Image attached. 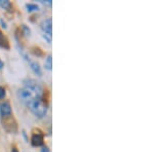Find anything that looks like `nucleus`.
<instances>
[{
	"label": "nucleus",
	"instance_id": "obj_4",
	"mask_svg": "<svg viewBox=\"0 0 154 152\" xmlns=\"http://www.w3.org/2000/svg\"><path fill=\"white\" fill-rule=\"evenodd\" d=\"M0 113H1V116H3V117H7V116L11 115V107L7 101L2 102V103L0 104Z\"/></svg>",
	"mask_w": 154,
	"mask_h": 152
},
{
	"label": "nucleus",
	"instance_id": "obj_15",
	"mask_svg": "<svg viewBox=\"0 0 154 152\" xmlns=\"http://www.w3.org/2000/svg\"><path fill=\"white\" fill-rule=\"evenodd\" d=\"M3 67H4V63L1 61V60H0V69H2Z\"/></svg>",
	"mask_w": 154,
	"mask_h": 152
},
{
	"label": "nucleus",
	"instance_id": "obj_11",
	"mask_svg": "<svg viewBox=\"0 0 154 152\" xmlns=\"http://www.w3.org/2000/svg\"><path fill=\"white\" fill-rule=\"evenodd\" d=\"M27 8H28V11H38L39 7L37 6L36 4L29 3V4H27Z\"/></svg>",
	"mask_w": 154,
	"mask_h": 152
},
{
	"label": "nucleus",
	"instance_id": "obj_12",
	"mask_svg": "<svg viewBox=\"0 0 154 152\" xmlns=\"http://www.w3.org/2000/svg\"><path fill=\"white\" fill-rule=\"evenodd\" d=\"M5 97V89L2 86H0V99H3Z\"/></svg>",
	"mask_w": 154,
	"mask_h": 152
},
{
	"label": "nucleus",
	"instance_id": "obj_5",
	"mask_svg": "<svg viewBox=\"0 0 154 152\" xmlns=\"http://www.w3.org/2000/svg\"><path fill=\"white\" fill-rule=\"evenodd\" d=\"M51 28H53V21H51V18L43 21V23L41 24V29L43 31V33L48 34L49 36H51V33H53L51 32Z\"/></svg>",
	"mask_w": 154,
	"mask_h": 152
},
{
	"label": "nucleus",
	"instance_id": "obj_2",
	"mask_svg": "<svg viewBox=\"0 0 154 152\" xmlns=\"http://www.w3.org/2000/svg\"><path fill=\"white\" fill-rule=\"evenodd\" d=\"M24 88L29 91L35 98H42V88L33 79H28L24 81Z\"/></svg>",
	"mask_w": 154,
	"mask_h": 152
},
{
	"label": "nucleus",
	"instance_id": "obj_3",
	"mask_svg": "<svg viewBox=\"0 0 154 152\" xmlns=\"http://www.w3.org/2000/svg\"><path fill=\"white\" fill-rule=\"evenodd\" d=\"M18 97L19 99L21 100L23 103H25L27 105L28 103L32 101L34 99H39V98H35L29 91H27L26 88H22V89H19L18 91Z\"/></svg>",
	"mask_w": 154,
	"mask_h": 152
},
{
	"label": "nucleus",
	"instance_id": "obj_7",
	"mask_svg": "<svg viewBox=\"0 0 154 152\" xmlns=\"http://www.w3.org/2000/svg\"><path fill=\"white\" fill-rule=\"evenodd\" d=\"M0 47L2 48H9V44H8V40L6 39V37L2 34V32L0 31Z\"/></svg>",
	"mask_w": 154,
	"mask_h": 152
},
{
	"label": "nucleus",
	"instance_id": "obj_16",
	"mask_svg": "<svg viewBox=\"0 0 154 152\" xmlns=\"http://www.w3.org/2000/svg\"><path fill=\"white\" fill-rule=\"evenodd\" d=\"M11 152H18V151H17V149L16 148H12V151Z\"/></svg>",
	"mask_w": 154,
	"mask_h": 152
},
{
	"label": "nucleus",
	"instance_id": "obj_14",
	"mask_svg": "<svg viewBox=\"0 0 154 152\" xmlns=\"http://www.w3.org/2000/svg\"><path fill=\"white\" fill-rule=\"evenodd\" d=\"M41 152H49V149L48 147H43V148L41 149Z\"/></svg>",
	"mask_w": 154,
	"mask_h": 152
},
{
	"label": "nucleus",
	"instance_id": "obj_6",
	"mask_svg": "<svg viewBox=\"0 0 154 152\" xmlns=\"http://www.w3.org/2000/svg\"><path fill=\"white\" fill-rule=\"evenodd\" d=\"M32 144H33L34 146L42 145V144H43V137L39 134L33 135V137H32Z\"/></svg>",
	"mask_w": 154,
	"mask_h": 152
},
{
	"label": "nucleus",
	"instance_id": "obj_13",
	"mask_svg": "<svg viewBox=\"0 0 154 152\" xmlns=\"http://www.w3.org/2000/svg\"><path fill=\"white\" fill-rule=\"evenodd\" d=\"M23 29H24V31H25V33H26V35H30V29L27 28L26 26H23Z\"/></svg>",
	"mask_w": 154,
	"mask_h": 152
},
{
	"label": "nucleus",
	"instance_id": "obj_8",
	"mask_svg": "<svg viewBox=\"0 0 154 152\" xmlns=\"http://www.w3.org/2000/svg\"><path fill=\"white\" fill-rule=\"evenodd\" d=\"M30 66H31V69L33 70L34 73L37 74L38 76L41 75V69L39 67L38 63H36V62H30Z\"/></svg>",
	"mask_w": 154,
	"mask_h": 152
},
{
	"label": "nucleus",
	"instance_id": "obj_9",
	"mask_svg": "<svg viewBox=\"0 0 154 152\" xmlns=\"http://www.w3.org/2000/svg\"><path fill=\"white\" fill-rule=\"evenodd\" d=\"M45 69L48 70H51V67H53V60H51V56H48L45 60V63H44Z\"/></svg>",
	"mask_w": 154,
	"mask_h": 152
},
{
	"label": "nucleus",
	"instance_id": "obj_1",
	"mask_svg": "<svg viewBox=\"0 0 154 152\" xmlns=\"http://www.w3.org/2000/svg\"><path fill=\"white\" fill-rule=\"evenodd\" d=\"M27 106L30 111L38 118H42L48 113V104L45 103V101H43L42 98L32 100L30 103L27 104Z\"/></svg>",
	"mask_w": 154,
	"mask_h": 152
},
{
	"label": "nucleus",
	"instance_id": "obj_10",
	"mask_svg": "<svg viewBox=\"0 0 154 152\" xmlns=\"http://www.w3.org/2000/svg\"><path fill=\"white\" fill-rule=\"evenodd\" d=\"M0 6L4 9H8V8H11V2H9L8 0H0Z\"/></svg>",
	"mask_w": 154,
	"mask_h": 152
}]
</instances>
